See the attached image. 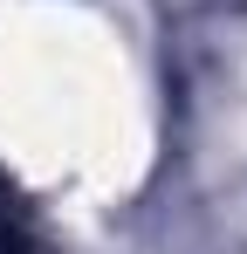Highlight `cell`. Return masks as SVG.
Returning a JSON list of instances; mask_svg holds the SVG:
<instances>
[{
    "mask_svg": "<svg viewBox=\"0 0 247 254\" xmlns=\"http://www.w3.org/2000/svg\"><path fill=\"white\" fill-rule=\"evenodd\" d=\"M0 254H35V234H28V220L14 213L7 192H0Z\"/></svg>",
    "mask_w": 247,
    "mask_h": 254,
    "instance_id": "1",
    "label": "cell"
}]
</instances>
